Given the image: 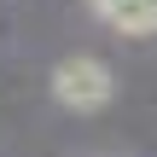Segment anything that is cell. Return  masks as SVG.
Returning a JSON list of instances; mask_svg holds the SVG:
<instances>
[{
	"label": "cell",
	"instance_id": "7a4b0ae2",
	"mask_svg": "<svg viewBox=\"0 0 157 157\" xmlns=\"http://www.w3.org/2000/svg\"><path fill=\"white\" fill-rule=\"evenodd\" d=\"M128 6H157V0H93L99 17H105V12H128Z\"/></svg>",
	"mask_w": 157,
	"mask_h": 157
},
{
	"label": "cell",
	"instance_id": "6da1fadb",
	"mask_svg": "<svg viewBox=\"0 0 157 157\" xmlns=\"http://www.w3.org/2000/svg\"><path fill=\"white\" fill-rule=\"evenodd\" d=\"M52 93H58V105H70V111H99V105L117 93V82H111V70H105L99 58L76 52V58H64V64L52 70Z\"/></svg>",
	"mask_w": 157,
	"mask_h": 157
}]
</instances>
